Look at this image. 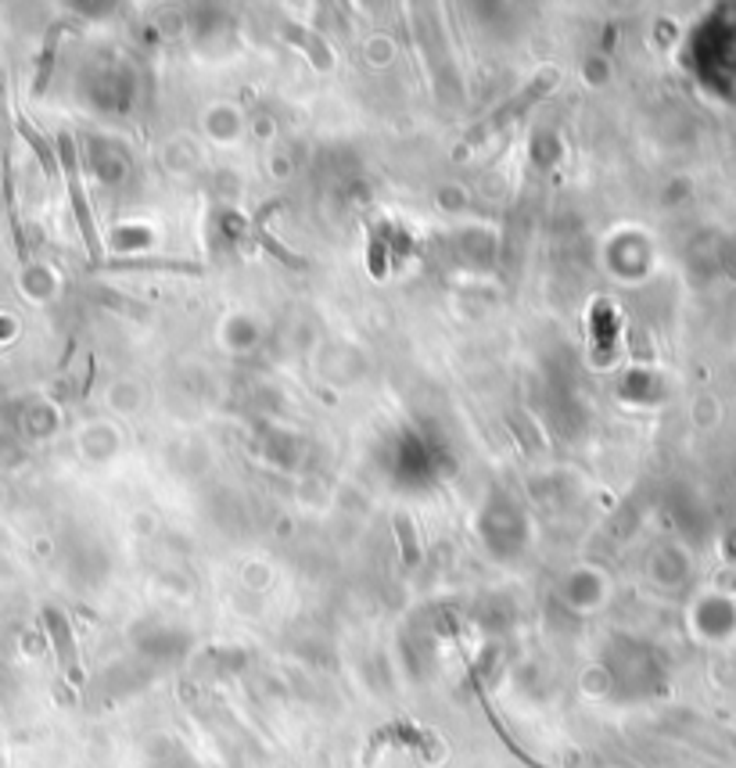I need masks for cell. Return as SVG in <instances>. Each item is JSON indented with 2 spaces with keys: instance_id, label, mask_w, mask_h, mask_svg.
<instances>
[{
  "instance_id": "6da1fadb",
  "label": "cell",
  "mask_w": 736,
  "mask_h": 768,
  "mask_svg": "<svg viewBox=\"0 0 736 768\" xmlns=\"http://www.w3.org/2000/svg\"><path fill=\"white\" fill-rule=\"evenodd\" d=\"M58 151H62V169H65V184H69V198H73L79 234H84V241H87V252L94 259H101V241H98V230H94V212H90L84 176H79V155H76V144H73L69 133L58 136Z\"/></svg>"
},
{
  "instance_id": "7a4b0ae2",
  "label": "cell",
  "mask_w": 736,
  "mask_h": 768,
  "mask_svg": "<svg viewBox=\"0 0 736 768\" xmlns=\"http://www.w3.org/2000/svg\"><path fill=\"white\" fill-rule=\"evenodd\" d=\"M44 618H47V628H51V636H54V647H58L62 668L69 671V679H73V682H84V668H79V661H76V650H73L69 625H65V618H62L58 611H47Z\"/></svg>"
},
{
  "instance_id": "3957f363",
  "label": "cell",
  "mask_w": 736,
  "mask_h": 768,
  "mask_svg": "<svg viewBox=\"0 0 736 768\" xmlns=\"http://www.w3.org/2000/svg\"><path fill=\"white\" fill-rule=\"evenodd\" d=\"M19 133L25 136V141H30V144H33V151H36V155H40V162H44V169H47V173H54V158H51V147H47V141H44V136H40V133L33 130V122H30V119H22V116H19Z\"/></svg>"
}]
</instances>
